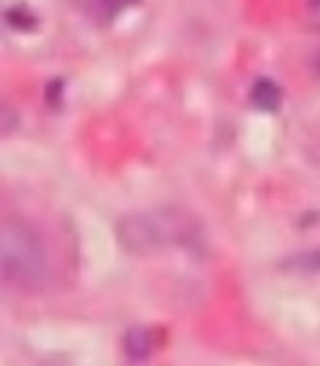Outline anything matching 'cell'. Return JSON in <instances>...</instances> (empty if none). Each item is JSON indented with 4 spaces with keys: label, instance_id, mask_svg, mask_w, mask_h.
Instances as JSON below:
<instances>
[{
    "label": "cell",
    "instance_id": "obj_1",
    "mask_svg": "<svg viewBox=\"0 0 320 366\" xmlns=\"http://www.w3.org/2000/svg\"><path fill=\"white\" fill-rule=\"evenodd\" d=\"M198 224L188 212L163 207L128 214L117 226L118 244L128 254L148 255L169 246H182L196 236Z\"/></svg>",
    "mask_w": 320,
    "mask_h": 366
},
{
    "label": "cell",
    "instance_id": "obj_2",
    "mask_svg": "<svg viewBox=\"0 0 320 366\" xmlns=\"http://www.w3.org/2000/svg\"><path fill=\"white\" fill-rule=\"evenodd\" d=\"M0 269L14 289L35 292L47 281V257L39 236L21 220H6L0 232Z\"/></svg>",
    "mask_w": 320,
    "mask_h": 366
},
{
    "label": "cell",
    "instance_id": "obj_3",
    "mask_svg": "<svg viewBox=\"0 0 320 366\" xmlns=\"http://www.w3.org/2000/svg\"><path fill=\"white\" fill-rule=\"evenodd\" d=\"M251 102L262 112H276L282 106V90L270 78H258L252 84Z\"/></svg>",
    "mask_w": 320,
    "mask_h": 366
},
{
    "label": "cell",
    "instance_id": "obj_4",
    "mask_svg": "<svg viewBox=\"0 0 320 366\" xmlns=\"http://www.w3.org/2000/svg\"><path fill=\"white\" fill-rule=\"evenodd\" d=\"M153 335L146 327H133L125 335V351L130 359H146L152 355Z\"/></svg>",
    "mask_w": 320,
    "mask_h": 366
},
{
    "label": "cell",
    "instance_id": "obj_5",
    "mask_svg": "<svg viewBox=\"0 0 320 366\" xmlns=\"http://www.w3.org/2000/svg\"><path fill=\"white\" fill-rule=\"evenodd\" d=\"M136 0H86V8L98 21H111Z\"/></svg>",
    "mask_w": 320,
    "mask_h": 366
},
{
    "label": "cell",
    "instance_id": "obj_6",
    "mask_svg": "<svg viewBox=\"0 0 320 366\" xmlns=\"http://www.w3.org/2000/svg\"><path fill=\"white\" fill-rule=\"evenodd\" d=\"M286 269L289 271H299V273H319L320 271V249L305 252L286 261Z\"/></svg>",
    "mask_w": 320,
    "mask_h": 366
},
{
    "label": "cell",
    "instance_id": "obj_7",
    "mask_svg": "<svg viewBox=\"0 0 320 366\" xmlns=\"http://www.w3.org/2000/svg\"><path fill=\"white\" fill-rule=\"evenodd\" d=\"M6 21L10 24V28L14 29H31L35 18L21 8H10L6 12Z\"/></svg>",
    "mask_w": 320,
    "mask_h": 366
},
{
    "label": "cell",
    "instance_id": "obj_8",
    "mask_svg": "<svg viewBox=\"0 0 320 366\" xmlns=\"http://www.w3.org/2000/svg\"><path fill=\"white\" fill-rule=\"evenodd\" d=\"M0 127H2V134H10L18 127V113L14 109H10L8 106H2L0 112Z\"/></svg>",
    "mask_w": 320,
    "mask_h": 366
}]
</instances>
